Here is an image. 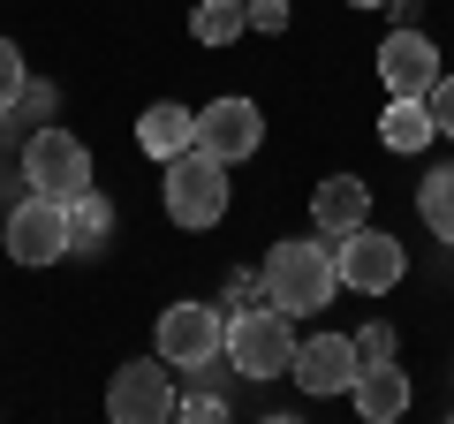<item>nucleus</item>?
<instances>
[{
	"mask_svg": "<svg viewBox=\"0 0 454 424\" xmlns=\"http://www.w3.org/2000/svg\"><path fill=\"white\" fill-rule=\"evenodd\" d=\"M265 295H273L288 318H310V310H325L340 295V273H333V250L310 243V235H288V243L265 250Z\"/></svg>",
	"mask_w": 454,
	"mask_h": 424,
	"instance_id": "1",
	"label": "nucleus"
},
{
	"mask_svg": "<svg viewBox=\"0 0 454 424\" xmlns=\"http://www.w3.org/2000/svg\"><path fill=\"white\" fill-rule=\"evenodd\" d=\"M227 160H212L205 145H190V152H175L167 160V182H160V205H167V220L175 228H190V235H205V228H220L227 220Z\"/></svg>",
	"mask_w": 454,
	"mask_h": 424,
	"instance_id": "2",
	"label": "nucleus"
},
{
	"mask_svg": "<svg viewBox=\"0 0 454 424\" xmlns=\"http://www.w3.org/2000/svg\"><path fill=\"white\" fill-rule=\"evenodd\" d=\"M227 364L243 379H280L295 364V318L273 303V295H258V303H243L235 318H227Z\"/></svg>",
	"mask_w": 454,
	"mask_h": 424,
	"instance_id": "3",
	"label": "nucleus"
},
{
	"mask_svg": "<svg viewBox=\"0 0 454 424\" xmlns=\"http://www.w3.org/2000/svg\"><path fill=\"white\" fill-rule=\"evenodd\" d=\"M333 273H340V288H356V295H387V288H402V273H409V250L394 243L387 228H348V235H333Z\"/></svg>",
	"mask_w": 454,
	"mask_h": 424,
	"instance_id": "4",
	"label": "nucleus"
},
{
	"mask_svg": "<svg viewBox=\"0 0 454 424\" xmlns=\"http://www.w3.org/2000/svg\"><path fill=\"white\" fill-rule=\"evenodd\" d=\"M23 182H31L38 197H61V205L76 190H91V152H83V137L38 122V130L23 137Z\"/></svg>",
	"mask_w": 454,
	"mask_h": 424,
	"instance_id": "5",
	"label": "nucleus"
},
{
	"mask_svg": "<svg viewBox=\"0 0 454 424\" xmlns=\"http://www.w3.org/2000/svg\"><path fill=\"white\" fill-rule=\"evenodd\" d=\"M175 364L167 357H137V364H121L114 372V387H106V417L114 424H167L175 417Z\"/></svg>",
	"mask_w": 454,
	"mask_h": 424,
	"instance_id": "6",
	"label": "nucleus"
},
{
	"mask_svg": "<svg viewBox=\"0 0 454 424\" xmlns=\"http://www.w3.org/2000/svg\"><path fill=\"white\" fill-rule=\"evenodd\" d=\"M160 357L175 372H205L227 357V318L212 303H167L160 310Z\"/></svg>",
	"mask_w": 454,
	"mask_h": 424,
	"instance_id": "7",
	"label": "nucleus"
},
{
	"mask_svg": "<svg viewBox=\"0 0 454 424\" xmlns=\"http://www.w3.org/2000/svg\"><path fill=\"white\" fill-rule=\"evenodd\" d=\"M8 258L16 265H61L68 258V205L61 197H23L16 212H8Z\"/></svg>",
	"mask_w": 454,
	"mask_h": 424,
	"instance_id": "8",
	"label": "nucleus"
},
{
	"mask_svg": "<svg viewBox=\"0 0 454 424\" xmlns=\"http://www.w3.org/2000/svg\"><path fill=\"white\" fill-rule=\"evenodd\" d=\"M356 372H364V357H356V334H310V342H295V364H288V379L303 394H348L356 387Z\"/></svg>",
	"mask_w": 454,
	"mask_h": 424,
	"instance_id": "9",
	"label": "nucleus"
},
{
	"mask_svg": "<svg viewBox=\"0 0 454 424\" xmlns=\"http://www.w3.org/2000/svg\"><path fill=\"white\" fill-rule=\"evenodd\" d=\"M197 145L212 152V160H250V152L265 145V114L258 98H212V106H197Z\"/></svg>",
	"mask_w": 454,
	"mask_h": 424,
	"instance_id": "10",
	"label": "nucleus"
},
{
	"mask_svg": "<svg viewBox=\"0 0 454 424\" xmlns=\"http://www.w3.org/2000/svg\"><path fill=\"white\" fill-rule=\"evenodd\" d=\"M379 76H387L394 98H424L439 83V46L424 31H387L379 38Z\"/></svg>",
	"mask_w": 454,
	"mask_h": 424,
	"instance_id": "11",
	"label": "nucleus"
},
{
	"mask_svg": "<svg viewBox=\"0 0 454 424\" xmlns=\"http://www.w3.org/2000/svg\"><path fill=\"white\" fill-rule=\"evenodd\" d=\"M372 220V182L364 175H325L318 190H310V228L318 235H348Z\"/></svg>",
	"mask_w": 454,
	"mask_h": 424,
	"instance_id": "12",
	"label": "nucleus"
},
{
	"mask_svg": "<svg viewBox=\"0 0 454 424\" xmlns=\"http://www.w3.org/2000/svg\"><path fill=\"white\" fill-rule=\"evenodd\" d=\"M348 402H356V417H364V424H394V417H409L417 387H409L402 364H364L356 387H348Z\"/></svg>",
	"mask_w": 454,
	"mask_h": 424,
	"instance_id": "13",
	"label": "nucleus"
},
{
	"mask_svg": "<svg viewBox=\"0 0 454 424\" xmlns=\"http://www.w3.org/2000/svg\"><path fill=\"white\" fill-rule=\"evenodd\" d=\"M137 145L167 167L175 152L197 145V114H190V106H175V98H160V106H145V114H137Z\"/></svg>",
	"mask_w": 454,
	"mask_h": 424,
	"instance_id": "14",
	"label": "nucleus"
},
{
	"mask_svg": "<svg viewBox=\"0 0 454 424\" xmlns=\"http://www.w3.org/2000/svg\"><path fill=\"white\" fill-rule=\"evenodd\" d=\"M106 235H114V205L98 190H76V197H68V258L106 250Z\"/></svg>",
	"mask_w": 454,
	"mask_h": 424,
	"instance_id": "15",
	"label": "nucleus"
},
{
	"mask_svg": "<svg viewBox=\"0 0 454 424\" xmlns=\"http://www.w3.org/2000/svg\"><path fill=\"white\" fill-rule=\"evenodd\" d=\"M432 137L439 130H432V106H424V98H394L387 114H379V145L402 152V160H409V152H424Z\"/></svg>",
	"mask_w": 454,
	"mask_h": 424,
	"instance_id": "16",
	"label": "nucleus"
},
{
	"mask_svg": "<svg viewBox=\"0 0 454 424\" xmlns=\"http://www.w3.org/2000/svg\"><path fill=\"white\" fill-rule=\"evenodd\" d=\"M243 31H250L243 0H197V8H190V38H197V46H235Z\"/></svg>",
	"mask_w": 454,
	"mask_h": 424,
	"instance_id": "17",
	"label": "nucleus"
},
{
	"mask_svg": "<svg viewBox=\"0 0 454 424\" xmlns=\"http://www.w3.org/2000/svg\"><path fill=\"white\" fill-rule=\"evenodd\" d=\"M417 212H424V228H432L439 243L454 250V167H439V175H424V190H417Z\"/></svg>",
	"mask_w": 454,
	"mask_h": 424,
	"instance_id": "18",
	"label": "nucleus"
},
{
	"mask_svg": "<svg viewBox=\"0 0 454 424\" xmlns=\"http://www.w3.org/2000/svg\"><path fill=\"white\" fill-rule=\"evenodd\" d=\"M23 83H31V68H23V46H16V38H0V114L23 98Z\"/></svg>",
	"mask_w": 454,
	"mask_h": 424,
	"instance_id": "19",
	"label": "nucleus"
},
{
	"mask_svg": "<svg viewBox=\"0 0 454 424\" xmlns=\"http://www.w3.org/2000/svg\"><path fill=\"white\" fill-rule=\"evenodd\" d=\"M356 357H364V364H402V342H394V326H364V334H356Z\"/></svg>",
	"mask_w": 454,
	"mask_h": 424,
	"instance_id": "20",
	"label": "nucleus"
},
{
	"mask_svg": "<svg viewBox=\"0 0 454 424\" xmlns=\"http://www.w3.org/2000/svg\"><path fill=\"white\" fill-rule=\"evenodd\" d=\"M424 106H432V130L454 137V76H447V68H439V83L424 91Z\"/></svg>",
	"mask_w": 454,
	"mask_h": 424,
	"instance_id": "21",
	"label": "nucleus"
},
{
	"mask_svg": "<svg viewBox=\"0 0 454 424\" xmlns=\"http://www.w3.org/2000/svg\"><path fill=\"white\" fill-rule=\"evenodd\" d=\"M243 16H250V31H288V0H243Z\"/></svg>",
	"mask_w": 454,
	"mask_h": 424,
	"instance_id": "22",
	"label": "nucleus"
},
{
	"mask_svg": "<svg viewBox=\"0 0 454 424\" xmlns=\"http://www.w3.org/2000/svg\"><path fill=\"white\" fill-rule=\"evenodd\" d=\"M8 114H16V122H46L53 114V83H23V98L8 106Z\"/></svg>",
	"mask_w": 454,
	"mask_h": 424,
	"instance_id": "23",
	"label": "nucleus"
},
{
	"mask_svg": "<svg viewBox=\"0 0 454 424\" xmlns=\"http://www.w3.org/2000/svg\"><path fill=\"white\" fill-rule=\"evenodd\" d=\"M175 417H190V424H220V417H227V402H220V394H182Z\"/></svg>",
	"mask_w": 454,
	"mask_h": 424,
	"instance_id": "24",
	"label": "nucleus"
},
{
	"mask_svg": "<svg viewBox=\"0 0 454 424\" xmlns=\"http://www.w3.org/2000/svg\"><path fill=\"white\" fill-rule=\"evenodd\" d=\"M258 295H265V273H250V265L227 273V303H258Z\"/></svg>",
	"mask_w": 454,
	"mask_h": 424,
	"instance_id": "25",
	"label": "nucleus"
},
{
	"mask_svg": "<svg viewBox=\"0 0 454 424\" xmlns=\"http://www.w3.org/2000/svg\"><path fill=\"white\" fill-rule=\"evenodd\" d=\"M348 8H387V0H348Z\"/></svg>",
	"mask_w": 454,
	"mask_h": 424,
	"instance_id": "26",
	"label": "nucleus"
}]
</instances>
